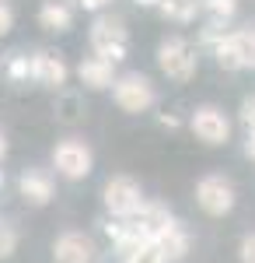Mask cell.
<instances>
[{"mask_svg": "<svg viewBox=\"0 0 255 263\" xmlns=\"http://www.w3.org/2000/svg\"><path fill=\"white\" fill-rule=\"evenodd\" d=\"M214 57L224 70H241V67H255V32L241 28V32H224L214 42Z\"/></svg>", "mask_w": 255, "mask_h": 263, "instance_id": "6da1fadb", "label": "cell"}, {"mask_svg": "<svg viewBox=\"0 0 255 263\" xmlns=\"http://www.w3.org/2000/svg\"><path fill=\"white\" fill-rule=\"evenodd\" d=\"M91 49H95V57H105V60H126V49H130V35H126V28H122V21L119 18H98L91 25Z\"/></svg>", "mask_w": 255, "mask_h": 263, "instance_id": "7a4b0ae2", "label": "cell"}, {"mask_svg": "<svg viewBox=\"0 0 255 263\" xmlns=\"http://www.w3.org/2000/svg\"><path fill=\"white\" fill-rule=\"evenodd\" d=\"M157 67L172 78V81H189L193 74H196V49L189 46L185 39H164L157 46Z\"/></svg>", "mask_w": 255, "mask_h": 263, "instance_id": "3957f363", "label": "cell"}, {"mask_svg": "<svg viewBox=\"0 0 255 263\" xmlns=\"http://www.w3.org/2000/svg\"><path fill=\"white\" fill-rule=\"evenodd\" d=\"M112 99L122 112H147L154 105V84L143 74H126V78H116Z\"/></svg>", "mask_w": 255, "mask_h": 263, "instance_id": "277c9868", "label": "cell"}, {"mask_svg": "<svg viewBox=\"0 0 255 263\" xmlns=\"http://www.w3.org/2000/svg\"><path fill=\"white\" fill-rule=\"evenodd\" d=\"M53 165H56V172L63 176V179H84V176H91V165H95V158H91V147L84 141H59L56 147H53Z\"/></svg>", "mask_w": 255, "mask_h": 263, "instance_id": "5b68a950", "label": "cell"}, {"mask_svg": "<svg viewBox=\"0 0 255 263\" xmlns=\"http://www.w3.org/2000/svg\"><path fill=\"white\" fill-rule=\"evenodd\" d=\"M196 200L206 214L224 218V214L235 207V186L224 179V176H206V179H199V186H196Z\"/></svg>", "mask_w": 255, "mask_h": 263, "instance_id": "8992f818", "label": "cell"}, {"mask_svg": "<svg viewBox=\"0 0 255 263\" xmlns=\"http://www.w3.org/2000/svg\"><path fill=\"white\" fill-rule=\"evenodd\" d=\"M140 203H143V193H140L137 179H130V176H112V179L105 182V207H109L116 218H130Z\"/></svg>", "mask_w": 255, "mask_h": 263, "instance_id": "52a82bcc", "label": "cell"}, {"mask_svg": "<svg viewBox=\"0 0 255 263\" xmlns=\"http://www.w3.org/2000/svg\"><path fill=\"white\" fill-rule=\"evenodd\" d=\"M193 134H196L203 144H224L231 137V123H227V116H224L220 109L203 105V109L193 112Z\"/></svg>", "mask_w": 255, "mask_h": 263, "instance_id": "ba28073f", "label": "cell"}, {"mask_svg": "<svg viewBox=\"0 0 255 263\" xmlns=\"http://www.w3.org/2000/svg\"><path fill=\"white\" fill-rule=\"evenodd\" d=\"M130 221L137 224V232L143 235V242H157L161 239V232L168 228V224L175 221L172 214H168V207H161V203H151V200H143L130 214Z\"/></svg>", "mask_w": 255, "mask_h": 263, "instance_id": "9c48e42d", "label": "cell"}, {"mask_svg": "<svg viewBox=\"0 0 255 263\" xmlns=\"http://www.w3.org/2000/svg\"><path fill=\"white\" fill-rule=\"evenodd\" d=\"M53 260L56 263H91L95 260V242L84 232H63L53 242Z\"/></svg>", "mask_w": 255, "mask_h": 263, "instance_id": "30bf717a", "label": "cell"}, {"mask_svg": "<svg viewBox=\"0 0 255 263\" xmlns=\"http://www.w3.org/2000/svg\"><path fill=\"white\" fill-rule=\"evenodd\" d=\"M116 63L105 60V57H88V60H80L77 67V78L84 88H91V91H101V88H112L116 84V70H112Z\"/></svg>", "mask_w": 255, "mask_h": 263, "instance_id": "8fae6325", "label": "cell"}, {"mask_svg": "<svg viewBox=\"0 0 255 263\" xmlns=\"http://www.w3.org/2000/svg\"><path fill=\"white\" fill-rule=\"evenodd\" d=\"M18 193L32 203V207H46V203L53 200V179H49V172L28 168V172L18 179Z\"/></svg>", "mask_w": 255, "mask_h": 263, "instance_id": "7c38bea8", "label": "cell"}, {"mask_svg": "<svg viewBox=\"0 0 255 263\" xmlns=\"http://www.w3.org/2000/svg\"><path fill=\"white\" fill-rule=\"evenodd\" d=\"M32 78L46 88H63L67 84V63L53 53H35L32 57Z\"/></svg>", "mask_w": 255, "mask_h": 263, "instance_id": "4fadbf2b", "label": "cell"}, {"mask_svg": "<svg viewBox=\"0 0 255 263\" xmlns=\"http://www.w3.org/2000/svg\"><path fill=\"white\" fill-rule=\"evenodd\" d=\"M39 25L49 32H67L74 25V11L63 4V0H46L39 7Z\"/></svg>", "mask_w": 255, "mask_h": 263, "instance_id": "5bb4252c", "label": "cell"}, {"mask_svg": "<svg viewBox=\"0 0 255 263\" xmlns=\"http://www.w3.org/2000/svg\"><path fill=\"white\" fill-rule=\"evenodd\" d=\"M157 246H161L164 260H182V256H185V249H189V235H185V228H182L178 221H172L164 232H161Z\"/></svg>", "mask_w": 255, "mask_h": 263, "instance_id": "9a60e30c", "label": "cell"}, {"mask_svg": "<svg viewBox=\"0 0 255 263\" xmlns=\"http://www.w3.org/2000/svg\"><path fill=\"white\" fill-rule=\"evenodd\" d=\"M196 7H199V0H161V11L175 21H189L196 14Z\"/></svg>", "mask_w": 255, "mask_h": 263, "instance_id": "2e32d148", "label": "cell"}, {"mask_svg": "<svg viewBox=\"0 0 255 263\" xmlns=\"http://www.w3.org/2000/svg\"><path fill=\"white\" fill-rule=\"evenodd\" d=\"M126 263H168V260H164V253H161L157 242H143L140 249H133L126 256Z\"/></svg>", "mask_w": 255, "mask_h": 263, "instance_id": "e0dca14e", "label": "cell"}, {"mask_svg": "<svg viewBox=\"0 0 255 263\" xmlns=\"http://www.w3.org/2000/svg\"><path fill=\"white\" fill-rule=\"evenodd\" d=\"M14 249H18V232H14V224L0 221V260H7Z\"/></svg>", "mask_w": 255, "mask_h": 263, "instance_id": "ac0fdd59", "label": "cell"}, {"mask_svg": "<svg viewBox=\"0 0 255 263\" xmlns=\"http://www.w3.org/2000/svg\"><path fill=\"white\" fill-rule=\"evenodd\" d=\"M7 78L11 81H28L32 78V60L28 57H11L7 60Z\"/></svg>", "mask_w": 255, "mask_h": 263, "instance_id": "d6986e66", "label": "cell"}, {"mask_svg": "<svg viewBox=\"0 0 255 263\" xmlns=\"http://www.w3.org/2000/svg\"><path fill=\"white\" fill-rule=\"evenodd\" d=\"M56 112H59V120H63V123H74V120H80V112H84V109H80L77 95H63Z\"/></svg>", "mask_w": 255, "mask_h": 263, "instance_id": "ffe728a7", "label": "cell"}, {"mask_svg": "<svg viewBox=\"0 0 255 263\" xmlns=\"http://www.w3.org/2000/svg\"><path fill=\"white\" fill-rule=\"evenodd\" d=\"M199 7H206L217 21H224V18H231V14H235L238 4H235V0H199Z\"/></svg>", "mask_w": 255, "mask_h": 263, "instance_id": "44dd1931", "label": "cell"}, {"mask_svg": "<svg viewBox=\"0 0 255 263\" xmlns=\"http://www.w3.org/2000/svg\"><path fill=\"white\" fill-rule=\"evenodd\" d=\"M241 123L248 126V137L255 134V95L252 99H245V105H241Z\"/></svg>", "mask_w": 255, "mask_h": 263, "instance_id": "7402d4cb", "label": "cell"}, {"mask_svg": "<svg viewBox=\"0 0 255 263\" xmlns=\"http://www.w3.org/2000/svg\"><path fill=\"white\" fill-rule=\"evenodd\" d=\"M11 25H14V11H11V4H7V0H0V35H7V32H11Z\"/></svg>", "mask_w": 255, "mask_h": 263, "instance_id": "603a6c76", "label": "cell"}, {"mask_svg": "<svg viewBox=\"0 0 255 263\" xmlns=\"http://www.w3.org/2000/svg\"><path fill=\"white\" fill-rule=\"evenodd\" d=\"M241 263H255V232L241 239Z\"/></svg>", "mask_w": 255, "mask_h": 263, "instance_id": "cb8c5ba5", "label": "cell"}, {"mask_svg": "<svg viewBox=\"0 0 255 263\" xmlns=\"http://www.w3.org/2000/svg\"><path fill=\"white\" fill-rule=\"evenodd\" d=\"M80 7H88V11H101L105 4H112V0H77Z\"/></svg>", "mask_w": 255, "mask_h": 263, "instance_id": "d4e9b609", "label": "cell"}, {"mask_svg": "<svg viewBox=\"0 0 255 263\" xmlns=\"http://www.w3.org/2000/svg\"><path fill=\"white\" fill-rule=\"evenodd\" d=\"M245 155H248V158H252V162H255V134H252V137H248V144H245Z\"/></svg>", "mask_w": 255, "mask_h": 263, "instance_id": "484cf974", "label": "cell"}, {"mask_svg": "<svg viewBox=\"0 0 255 263\" xmlns=\"http://www.w3.org/2000/svg\"><path fill=\"white\" fill-rule=\"evenodd\" d=\"M4 155H7V137H4V130H0V162H4Z\"/></svg>", "mask_w": 255, "mask_h": 263, "instance_id": "4316f807", "label": "cell"}, {"mask_svg": "<svg viewBox=\"0 0 255 263\" xmlns=\"http://www.w3.org/2000/svg\"><path fill=\"white\" fill-rule=\"evenodd\" d=\"M137 4H143V7H154L157 4V7H161V0H137Z\"/></svg>", "mask_w": 255, "mask_h": 263, "instance_id": "83f0119b", "label": "cell"}, {"mask_svg": "<svg viewBox=\"0 0 255 263\" xmlns=\"http://www.w3.org/2000/svg\"><path fill=\"white\" fill-rule=\"evenodd\" d=\"M0 186H4V172H0Z\"/></svg>", "mask_w": 255, "mask_h": 263, "instance_id": "f1b7e54d", "label": "cell"}]
</instances>
